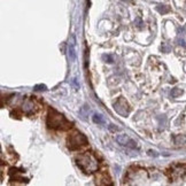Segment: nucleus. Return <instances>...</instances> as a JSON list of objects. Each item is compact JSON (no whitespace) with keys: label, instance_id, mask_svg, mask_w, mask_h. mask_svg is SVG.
<instances>
[{"label":"nucleus","instance_id":"obj_7","mask_svg":"<svg viewBox=\"0 0 186 186\" xmlns=\"http://www.w3.org/2000/svg\"><path fill=\"white\" fill-rule=\"evenodd\" d=\"M75 46H76V39H75V36L72 35L71 36V39L70 41H69V58H70V61H75L76 60V48H75Z\"/></svg>","mask_w":186,"mask_h":186},{"label":"nucleus","instance_id":"obj_11","mask_svg":"<svg viewBox=\"0 0 186 186\" xmlns=\"http://www.w3.org/2000/svg\"><path fill=\"white\" fill-rule=\"evenodd\" d=\"M103 58H106V60H108V61H107L108 63H113V62H114V60H113V58H111L110 55H105Z\"/></svg>","mask_w":186,"mask_h":186},{"label":"nucleus","instance_id":"obj_6","mask_svg":"<svg viewBox=\"0 0 186 186\" xmlns=\"http://www.w3.org/2000/svg\"><path fill=\"white\" fill-rule=\"evenodd\" d=\"M36 105H35V102L32 101V100H26L24 101V103H23V110H24V113L26 114H28V115H31V114H33L35 111H36Z\"/></svg>","mask_w":186,"mask_h":186},{"label":"nucleus","instance_id":"obj_2","mask_svg":"<svg viewBox=\"0 0 186 186\" xmlns=\"http://www.w3.org/2000/svg\"><path fill=\"white\" fill-rule=\"evenodd\" d=\"M46 123H47V127L53 130H68L71 127L70 123L67 121V118L54 109L48 110Z\"/></svg>","mask_w":186,"mask_h":186},{"label":"nucleus","instance_id":"obj_8","mask_svg":"<svg viewBox=\"0 0 186 186\" xmlns=\"http://www.w3.org/2000/svg\"><path fill=\"white\" fill-rule=\"evenodd\" d=\"M92 121L96 124H105V120H103V116L101 114H94L92 116Z\"/></svg>","mask_w":186,"mask_h":186},{"label":"nucleus","instance_id":"obj_9","mask_svg":"<svg viewBox=\"0 0 186 186\" xmlns=\"http://www.w3.org/2000/svg\"><path fill=\"white\" fill-rule=\"evenodd\" d=\"M181 93H183V91L180 90V89H178V87H175V89H172V91H171V96H172L173 98L179 96Z\"/></svg>","mask_w":186,"mask_h":186},{"label":"nucleus","instance_id":"obj_5","mask_svg":"<svg viewBox=\"0 0 186 186\" xmlns=\"http://www.w3.org/2000/svg\"><path fill=\"white\" fill-rule=\"evenodd\" d=\"M116 141L120 144V145H122V146H125V147H129V148H137L138 147V145H137V142H136L133 139H131L130 137L125 135H118L116 137Z\"/></svg>","mask_w":186,"mask_h":186},{"label":"nucleus","instance_id":"obj_10","mask_svg":"<svg viewBox=\"0 0 186 186\" xmlns=\"http://www.w3.org/2000/svg\"><path fill=\"white\" fill-rule=\"evenodd\" d=\"M33 90H35V91H45V90H46V85H43V84L36 85Z\"/></svg>","mask_w":186,"mask_h":186},{"label":"nucleus","instance_id":"obj_4","mask_svg":"<svg viewBox=\"0 0 186 186\" xmlns=\"http://www.w3.org/2000/svg\"><path fill=\"white\" fill-rule=\"evenodd\" d=\"M114 109L117 114L124 116V117H127L130 114V106H129L128 101L125 100V98H123V96L118 98V100L114 103Z\"/></svg>","mask_w":186,"mask_h":186},{"label":"nucleus","instance_id":"obj_1","mask_svg":"<svg viewBox=\"0 0 186 186\" xmlns=\"http://www.w3.org/2000/svg\"><path fill=\"white\" fill-rule=\"evenodd\" d=\"M76 163H77L78 168L83 171L84 173H93L98 170V160L96 159V156L92 154V153H84V154L78 155L76 157Z\"/></svg>","mask_w":186,"mask_h":186},{"label":"nucleus","instance_id":"obj_3","mask_svg":"<svg viewBox=\"0 0 186 186\" xmlns=\"http://www.w3.org/2000/svg\"><path fill=\"white\" fill-rule=\"evenodd\" d=\"M67 142H68V148L70 151H77V149H81L82 147L87 145V138L83 133L75 131L68 137Z\"/></svg>","mask_w":186,"mask_h":186}]
</instances>
